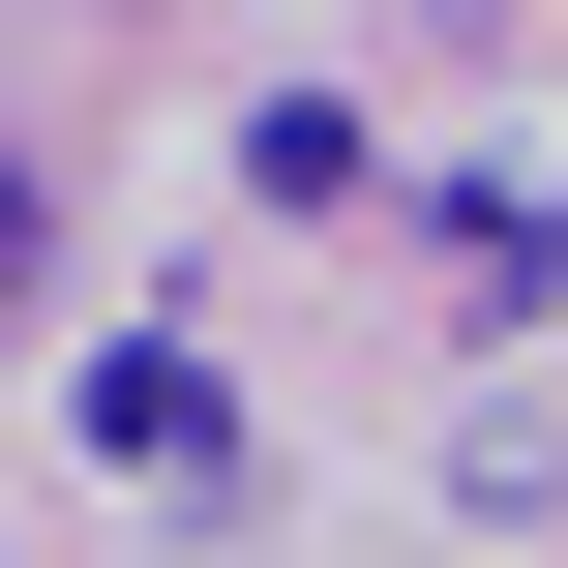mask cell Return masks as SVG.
<instances>
[{
	"mask_svg": "<svg viewBox=\"0 0 568 568\" xmlns=\"http://www.w3.org/2000/svg\"><path fill=\"white\" fill-rule=\"evenodd\" d=\"M30 270H60V180H30V150H0V329H30Z\"/></svg>",
	"mask_w": 568,
	"mask_h": 568,
	"instance_id": "3957f363",
	"label": "cell"
},
{
	"mask_svg": "<svg viewBox=\"0 0 568 568\" xmlns=\"http://www.w3.org/2000/svg\"><path fill=\"white\" fill-rule=\"evenodd\" d=\"M479 30H568V0H479Z\"/></svg>",
	"mask_w": 568,
	"mask_h": 568,
	"instance_id": "277c9868",
	"label": "cell"
},
{
	"mask_svg": "<svg viewBox=\"0 0 568 568\" xmlns=\"http://www.w3.org/2000/svg\"><path fill=\"white\" fill-rule=\"evenodd\" d=\"M90 449H120V479H240V389H210L180 329H120V359H90Z\"/></svg>",
	"mask_w": 568,
	"mask_h": 568,
	"instance_id": "6da1fadb",
	"label": "cell"
},
{
	"mask_svg": "<svg viewBox=\"0 0 568 568\" xmlns=\"http://www.w3.org/2000/svg\"><path fill=\"white\" fill-rule=\"evenodd\" d=\"M419 240H449V300H479V329H539V300H568V180H449Z\"/></svg>",
	"mask_w": 568,
	"mask_h": 568,
	"instance_id": "7a4b0ae2",
	"label": "cell"
}]
</instances>
